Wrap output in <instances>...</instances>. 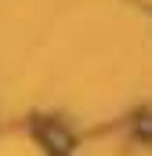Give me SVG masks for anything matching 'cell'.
<instances>
[{
    "instance_id": "6da1fadb",
    "label": "cell",
    "mask_w": 152,
    "mask_h": 156,
    "mask_svg": "<svg viewBox=\"0 0 152 156\" xmlns=\"http://www.w3.org/2000/svg\"><path fill=\"white\" fill-rule=\"evenodd\" d=\"M40 134L51 142V149H54V153H65V149H69V142H73V138H69V131H65L62 123H43V127H40Z\"/></svg>"
},
{
    "instance_id": "7a4b0ae2",
    "label": "cell",
    "mask_w": 152,
    "mask_h": 156,
    "mask_svg": "<svg viewBox=\"0 0 152 156\" xmlns=\"http://www.w3.org/2000/svg\"><path fill=\"white\" fill-rule=\"evenodd\" d=\"M138 134H141V138H152V116H141V120H138Z\"/></svg>"
}]
</instances>
